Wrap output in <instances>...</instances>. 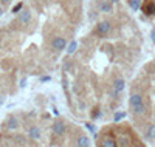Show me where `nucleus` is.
Here are the masks:
<instances>
[{
	"instance_id": "9",
	"label": "nucleus",
	"mask_w": 155,
	"mask_h": 147,
	"mask_svg": "<svg viewBox=\"0 0 155 147\" xmlns=\"http://www.w3.org/2000/svg\"><path fill=\"white\" fill-rule=\"evenodd\" d=\"M51 47H53L56 51H62V50H65L68 45H67V40H65L64 37L58 36V37H54V39L51 40Z\"/></svg>"
},
{
	"instance_id": "12",
	"label": "nucleus",
	"mask_w": 155,
	"mask_h": 147,
	"mask_svg": "<svg viewBox=\"0 0 155 147\" xmlns=\"http://www.w3.org/2000/svg\"><path fill=\"white\" fill-rule=\"evenodd\" d=\"M141 11L144 13V16H155V2H146L144 5H143Z\"/></svg>"
},
{
	"instance_id": "24",
	"label": "nucleus",
	"mask_w": 155,
	"mask_h": 147,
	"mask_svg": "<svg viewBox=\"0 0 155 147\" xmlns=\"http://www.w3.org/2000/svg\"><path fill=\"white\" fill-rule=\"evenodd\" d=\"M0 2H2L3 5H9V3H11V0H0Z\"/></svg>"
},
{
	"instance_id": "23",
	"label": "nucleus",
	"mask_w": 155,
	"mask_h": 147,
	"mask_svg": "<svg viewBox=\"0 0 155 147\" xmlns=\"http://www.w3.org/2000/svg\"><path fill=\"white\" fill-rule=\"evenodd\" d=\"M26 85V79H22L20 81V87H25Z\"/></svg>"
},
{
	"instance_id": "21",
	"label": "nucleus",
	"mask_w": 155,
	"mask_h": 147,
	"mask_svg": "<svg viewBox=\"0 0 155 147\" xmlns=\"http://www.w3.org/2000/svg\"><path fill=\"white\" fill-rule=\"evenodd\" d=\"M50 79H51L50 76H43V78H41V81H42V82H48Z\"/></svg>"
},
{
	"instance_id": "10",
	"label": "nucleus",
	"mask_w": 155,
	"mask_h": 147,
	"mask_svg": "<svg viewBox=\"0 0 155 147\" xmlns=\"http://www.w3.org/2000/svg\"><path fill=\"white\" fill-rule=\"evenodd\" d=\"M112 87H113V95H115V96L119 95L121 91L126 88V81H124V78H115Z\"/></svg>"
},
{
	"instance_id": "18",
	"label": "nucleus",
	"mask_w": 155,
	"mask_h": 147,
	"mask_svg": "<svg viewBox=\"0 0 155 147\" xmlns=\"http://www.w3.org/2000/svg\"><path fill=\"white\" fill-rule=\"evenodd\" d=\"M85 127L90 130L93 135H96V127H95V124H93V122H85Z\"/></svg>"
},
{
	"instance_id": "7",
	"label": "nucleus",
	"mask_w": 155,
	"mask_h": 147,
	"mask_svg": "<svg viewBox=\"0 0 155 147\" xmlns=\"http://www.w3.org/2000/svg\"><path fill=\"white\" fill-rule=\"evenodd\" d=\"M75 147H92V141L90 138L84 133H79L75 138Z\"/></svg>"
},
{
	"instance_id": "27",
	"label": "nucleus",
	"mask_w": 155,
	"mask_h": 147,
	"mask_svg": "<svg viewBox=\"0 0 155 147\" xmlns=\"http://www.w3.org/2000/svg\"><path fill=\"white\" fill-rule=\"evenodd\" d=\"M132 147H144V146H143V144H134Z\"/></svg>"
},
{
	"instance_id": "26",
	"label": "nucleus",
	"mask_w": 155,
	"mask_h": 147,
	"mask_svg": "<svg viewBox=\"0 0 155 147\" xmlns=\"http://www.w3.org/2000/svg\"><path fill=\"white\" fill-rule=\"evenodd\" d=\"M3 102H5V96H2V95H0V105H2Z\"/></svg>"
},
{
	"instance_id": "8",
	"label": "nucleus",
	"mask_w": 155,
	"mask_h": 147,
	"mask_svg": "<svg viewBox=\"0 0 155 147\" xmlns=\"http://www.w3.org/2000/svg\"><path fill=\"white\" fill-rule=\"evenodd\" d=\"M31 19H33V14H31V11L28 8H23L19 13V16H17V22H19V23H22V25L30 23Z\"/></svg>"
},
{
	"instance_id": "11",
	"label": "nucleus",
	"mask_w": 155,
	"mask_h": 147,
	"mask_svg": "<svg viewBox=\"0 0 155 147\" xmlns=\"http://www.w3.org/2000/svg\"><path fill=\"white\" fill-rule=\"evenodd\" d=\"M98 9L101 11V13H112L113 9V3L110 2V0H98Z\"/></svg>"
},
{
	"instance_id": "1",
	"label": "nucleus",
	"mask_w": 155,
	"mask_h": 147,
	"mask_svg": "<svg viewBox=\"0 0 155 147\" xmlns=\"http://www.w3.org/2000/svg\"><path fill=\"white\" fill-rule=\"evenodd\" d=\"M129 104H130V108L135 115L144 116L147 113V107H146L144 98H143L141 93H132L130 98H129Z\"/></svg>"
},
{
	"instance_id": "22",
	"label": "nucleus",
	"mask_w": 155,
	"mask_h": 147,
	"mask_svg": "<svg viewBox=\"0 0 155 147\" xmlns=\"http://www.w3.org/2000/svg\"><path fill=\"white\" fill-rule=\"evenodd\" d=\"M99 115H101V112H99V110H98V108H96V110H95V112H93V118H98Z\"/></svg>"
},
{
	"instance_id": "17",
	"label": "nucleus",
	"mask_w": 155,
	"mask_h": 147,
	"mask_svg": "<svg viewBox=\"0 0 155 147\" xmlns=\"http://www.w3.org/2000/svg\"><path fill=\"white\" fill-rule=\"evenodd\" d=\"M126 116H127L126 112H116L115 115H113V121H115V122H119L121 119H124Z\"/></svg>"
},
{
	"instance_id": "28",
	"label": "nucleus",
	"mask_w": 155,
	"mask_h": 147,
	"mask_svg": "<svg viewBox=\"0 0 155 147\" xmlns=\"http://www.w3.org/2000/svg\"><path fill=\"white\" fill-rule=\"evenodd\" d=\"M110 2H112V3H118L119 0H110Z\"/></svg>"
},
{
	"instance_id": "4",
	"label": "nucleus",
	"mask_w": 155,
	"mask_h": 147,
	"mask_svg": "<svg viewBox=\"0 0 155 147\" xmlns=\"http://www.w3.org/2000/svg\"><path fill=\"white\" fill-rule=\"evenodd\" d=\"M116 144H118V147H132V146H134V144H132L130 135L127 132H123V133L116 135Z\"/></svg>"
},
{
	"instance_id": "5",
	"label": "nucleus",
	"mask_w": 155,
	"mask_h": 147,
	"mask_svg": "<svg viewBox=\"0 0 155 147\" xmlns=\"http://www.w3.org/2000/svg\"><path fill=\"white\" fill-rule=\"evenodd\" d=\"M98 147H118V144H116V139L112 135L106 133V135H102V138H99Z\"/></svg>"
},
{
	"instance_id": "6",
	"label": "nucleus",
	"mask_w": 155,
	"mask_h": 147,
	"mask_svg": "<svg viewBox=\"0 0 155 147\" xmlns=\"http://www.w3.org/2000/svg\"><path fill=\"white\" fill-rule=\"evenodd\" d=\"M26 136L33 141H41L42 139V130L37 126H30L28 130H26Z\"/></svg>"
},
{
	"instance_id": "25",
	"label": "nucleus",
	"mask_w": 155,
	"mask_h": 147,
	"mask_svg": "<svg viewBox=\"0 0 155 147\" xmlns=\"http://www.w3.org/2000/svg\"><path fill=\"white\" fill-rule=\"evenodd\" d=\"M3 13H5V9H3V6H2V5H0V17L3 16Z\"/></svg>"
},
{
	"instance_id": "16",
	"label": "nucleus",
	"mask_w": 155,
	"mask_h": 147,
	"mask_svg": "<svg viewBox=\"0 0 155 147\" xmlns=\"http://www.w3.org/2000/svg\"><path fill=\"white\" fill-rule=\"evenodd\" d=\"M127 2H129L130 8L134 9V11H138V9H140V6H141V0H127Z\"/></svg>"
},
{
	"instance_id": "2",
	"label": "nucleus",
	"mask_w": 155,
	"mask_h": 147,
	"mask_svg": "<svg viewBox=\"0 0 155 147\" xmlns=\"http://www.w3.org/2000/svg\"><path fill=\"white\" fill-rule=\"evenodd\" d=\"M51 132L54 136H64L65 132H67V122L64 121V119H56V121L53 122V126H51Z\"/></svg>"
},
{
	"instance_id": "3",
	"label": "nucleus",
	"mask_w": 155,
	"mask_h": 147,
	"mask_svg": "<svg viewBox=\"0 0 155 147\" xmlns=\"http://www.w3.org/2000/svg\"><path fill=\"white\" fill-rule=\"evenodd\" d=\"M110 30H112V23L109 20H101L96 23V28H95V34L99 36V37H106Z\"/></svg>"
},
{
	"instance_id": "13",
	"label": "nucleus",
	"mask_w": 155,
	"mask_h": 147,
	"mask_svg": "<svg viewBox=\"0 0 155 147\" xmlns=\"http://www.w3.org/2000/svg\"><path fill=\"white\" fill-rule=\"evenodd\" d=\"M19 127H20V122L16 116H9L6 119V129L8 130H17Z\"/></svg>"
},
{
	"instance_id": "15",
	"label": "nucleus",
	"mask_w": 155,
	"mask_h": 147,
	"mask_svg": "<svg viewBox=\"0 0 155 147\" xmlns=\"http://www.w3.org/2000/svg\"><path fill=\"white\" fill-rule=\"evenodd\" d=\"M76 50H78V42L73 40V42H70L68 47H67V54H73Z\"/></svg>"
},
{
	"instance_id": "20",
	"label": "nucleus",
	"mask_w": 155,
	"mask_h": 147,
	"mask_svg": "<svg viewBox=\"0 0 155 147\" xmlns=\"http://www.w3.org/2000/svg\"><path fill=\"white\" fill-rule=\"evenodd\" d=\"M151 40H152V43L155 45V28H152V31H151Z\"/></svg>"
},
{
	"instance_id": "14",
	"label": "nucleus",
	"mask_w": 155,
	"mask_h": 147,
	"mask_svg": "<svg viewBox=\"0 0 155 147\" xmlns=\"http://www.w3.org/2000/svg\"><path fill=\"white\" fill-rule=\"evenodd\" d=\"M146 138L147 139H151V141H155V122L154 124H151L147 129H146Z\"/></svg>"
},
{
	"instance_id": "19",
	"label": "nucleus",
	"mask_w": 155,
	"mask_h": 147,
	"mask_svg": "<svg viewBox=\"0 0 155 147\" xmlns=\"http://www.w3.org/2000/svg\"><path fill=\"white\" fill-rule=\"evenodd\" d=\"M22 8H23V3H17V5L13 8V13H14V14H19L20 11H22Z\"/></svg>"
}]
</instances>
